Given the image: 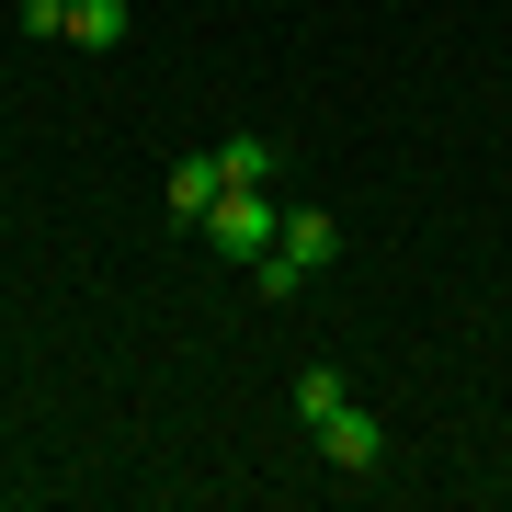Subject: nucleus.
<instances>
[{"label":"nucleus","instance_id":"1","mask_svg":"<svg viewBox=\"0 0 512 512\" xmlns=\"http://www.w3.org/2000/svg\"><path fill=\"white\" fill-rule=\"evenodd\" d=\"M330 262H342V228H330V205H285L274 251L251 262V296H296L308 274H330Z\"/></svg>","mask_w":512,"mask_h":512},{"label":"nucleus","instance_id":"2","mask_svg":"<svg viewBox=\"0 0 512 512\" xmlns=\"http://www.w3.org/2000/svg\"><path fill=\"white\" fill-rule=\"evenodd\" d=\"M308 444L330 456V478H376V467H387V421H376L365 399H353V387H342V399H330V410L308 421Z\"/></svg>","mask_w":512,"mask_h":512},{"label":"nucleus","instance_id":"3","mask_svg":"<svg viewBox=\"0 0 512 512\" xmlns=\"http://www.w3.org/2000/svg\"><path fill=\"white\" fill-rule=\"evenodd\" d=\"M274 228H285L274 194H217V217H205V239H217L228 262H262V251H274Z\"/></svg>","mask_w":512,"mask_h":512},{"label":"nucleus","instance_id":"4","mask_svg":"<svg viewBox=\"0 0 512 512\" xmlns=\"http://www.w3.org/2000/svg\"><path fill=\"white\" fill-rule=\"evenodd\" d=\"M217 194H228V183H217V148H194V160H171V183H160V217L205 239V217H217Z\"/></svg>","mask_w":512,"mask_h":512},{"label":"nucleus","instance_id":"5","mask_svg":"<svg viewBox=\"0 0 512 512\" xmlns=\"http://www.w3.org/2000/svg\"><path fill=\"white\" fill-rule=\"evenodd\" d=\"M274 171H285L274 137H217V183L228 194H274Z\"/></svg>","mask_w":512,"mask_h":512},{"label":"nucleus","instance_id":"6","mask_svg":"<svg viewBox=\"0 0 512 512\" xmlns=\"http://www.w3.org/2000/svg\"><path fill=\"white\" fill-rule=\"evenodd\" d=\"M330 399H342V376H330V365H308V376H296V421H319Z\"/></svg>","mask_w":512,"mask_h":512}]
</instances>
